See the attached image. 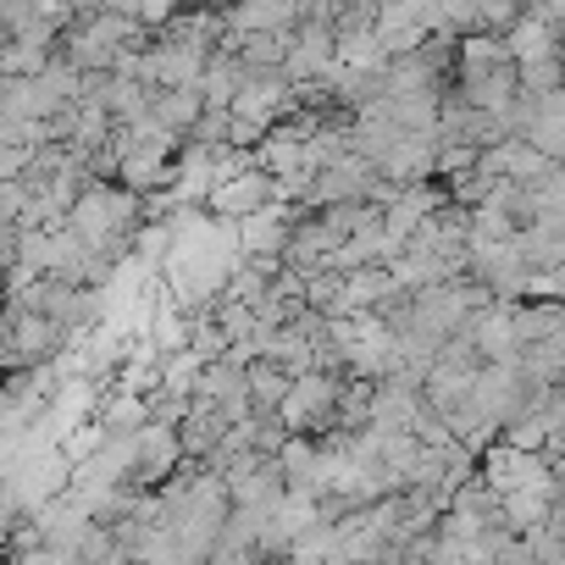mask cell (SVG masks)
I'll list each match as a JSON object with an SVG mask.
<instances>
[{
  "label": "cell",
  "mask_w": 565,
  "mask_h": 565,
  "mask_svg": "<svg viewBox=\"0 0 565 565\" xmlns=\"http://www.w3.org/2000/svg\"><path fill=\"white\" fill-rule=\"evenodd\" d=\"M189 339H194V322L178 317L172 306L150 317V344H156V355H189Z\"/></svg>",
  "instance_id": "5b68a950"
},
{
  "label": "cell",
  "mask_w": 565,
  "mask_h": 565,
  "mask_svg": "<svg viewBox=\"0 0 565 565\" xmlns=\"http://www.w3.org/2000/svg\"><path fill=\"white\" fill-rule=\"evenodd\" d=\"M277 200V178H266L260 167H238V172H216V189L205 200V211L227 216V222H255L266 216V205Z\"/></svg>",
  "instance_id": "7a4b0ae2"
},
{
  "label": "cell",
  "mask_w": 565,
  "mask_h": 565,
  "mask_svg": "<svg viewBox=\"0 0 565 565\" xmlns=\"http://www.w3.org/2000/svg\"><path fill=\"white\" fill-rule=\"evenodd\" d=\"M339 399H344V377L333 372H311L295 383L289 405H282V427H289L295 438H317V433H333L339 427Z\"/></svg>",
  "instance_id": "6da1fadb"
},
{
  "label": "cell",
  "mask_w": 565,
  "mask_h": 565,
  "mask_svg": "<svg viewBox=\"0 0 565 565\" xmlns=\"http://www.w3.org/2000/svg\"><path fill=\"white\" fill-rule=\"evenodd\" d=\"M295 383H300V377H289L277 361L260 355V361L249 366V405H255V416H282V405H289Z\"/></svg>",
  "instance_id": "277c9868"
},
{
  "label": "cell",
  "mask_w": 565,
  "mask_h": 565,
  "mask_svg": "<svg viewBox=\"0 0 565 565\" xmlns=\"http://www.w3.org/2000/svg\"><path fill=\"white\" fill-rule=\"evenodd\" d=\"M18 488H29L34 499H40V510L51 504V499H62L73 482H78V466L67 460V449H56V444H45L40 455H29V466L12 477Z\"/></svg>",
  "instance_id": "3957f363"
}]
</instances>
